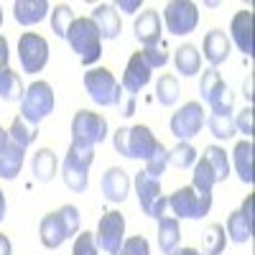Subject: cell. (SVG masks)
<instances>
[{"label": "cell", "instance_id": "9a60e30c", "mask_svg": "<svg viewBox=\"0 0 255 255\" xmlns=\"http://www.w3.org/2000/svg\"><path fill=\"white\" fill-rule=\"evenodd\" d=\"M153 77V69L145 64V59L140 56V51H135L130 59H128L125 64V74H123V82H120V87L128 90L130 95H138L148 82H151Z\"/></svg>", "mask_w": 255, "mask_h": 255}, {"label": "cell", "instance_id": "30bf717a", "mask_svg": "<svg viewBox=\"0 0 255 255\" xmlns=\"http://www.w3.org/2000/svg\"><path fill=\"white\" fill-rule=\"evenodd\" d=\"M108 138V118L92 110H77L72 118V140L84 145H97Z\"/></svg>", "mask_w": 255, "mask_h": 255}, {"label": "cell", "instance_id": "5b68a950", "mask_svg": "<svg viewBox=\"0 0 255 255\" xmlns=\"http://www.w3.org/2000/svg\"><path fill=\"white\" fill-rule=\"evenodd\" d=\"M54 105H56L54 87L44 79H36L23 92V100H20V118L31 125H38L41 120H46L54 113Z\"/></svg>", "mask_w": 255, "mask_h": 255}, {"label": "cell", "instance_id": "7a4b0ae2", "mask_svg": "<svg viewBox=\"0 0 255 255\" xmlns=\"http://www.w3.org/2000/svg\"><path fill=\"white\" fill-rule=\"evenodd\" d=\"M95 163V148L92 145H84V143H74L67 148L61 161V179L72 191L82 194L87 191L90 184V166Z\"/></svg>", "mask_w": 255, "mask_h": 255}, {"label": "cell", "instance_id": "9c48e42d", "mask_svg": "<svg viewBox=\"0 0 255 255\" xmlns=\"http://www.w3.org/2000/svg\"><path fill=\"white\" fill-rule=\"evenodd\" d=\"M18 59H20V69L26 74H38L49 64V41L41 33H33V31L20 33Z\"/></svg>", "mask_w": 255, "mask_h": 255}, {"label": "cell", "instance_id": "7bdbcfd3", "mask_svg": "<svg viewBox=\"0 0 255 255\" xmlns=\"http://www.w3.org/2000/svg\"><path fill=\"white\" fill-rule=\"evenodd\" d=\"M235 133H243L245 138L253 135V108H250V105L238 113V118H235Z\"/></svg>", "mask_w": 255, "mask_h": 255}, {"label": "cell", "instance_id": "b9f144b4", "mask_svg": "<svg viewBox=\"0 0 255 255\" xmlns=\"http://www.w3.org/2000/svg\"><path fill=\"white\" fill-rule=\"evenodd\" d=\"M115 108L120 110L123 118H133L135 115V108H138V95H130L128 90L118 87V95H115Z\"/></svg>", "mask_w": 255, "mask_h": 255}, {"label": "cell", "instance_id": "d4e9b609", "mask_svg": "<svg viewBox=\"0 0 255 255\" xmlns=\"http://www.w3.org/2000/svg\"><path fill=\"white\" fill-rule=\"evenodd\" d=\"M31 168H33V176L46 184L56 176V168H59V158L56 153L51 151V148H38V151L33 153V161H31Z\"/></svg>", "mask_w": 255, "mask_h": 255}, {"label": "cell", "instance_id": "f35d334b", "mask_svg": "<svg viewBox=\"0 0 255 255\" xmlns=\"http://www.w3.org/2000/svg\"><path fill=\"white\" fill-rule=\"evenodd\" d=\"M115 255H151V243L145 240V235H133L123 240Z\"/></svg>", "mask_w": 255, "mask_h": 255}, {"label": "cell", "instance_id": "836d02e7", "mask_svg": "<svg viewBox=\"0 0 255 255\" xmlns=\"http://www.w3.org/2000/svg\"><path fill=\"white\" fill-rule=\"evenodd\" d=\"M197 158H199L197 148L191 145V143H186V140H179V143L171 148V151H168V163L176 166V168H189V166H194Z\"/></svg>", "mask_w": 255, "mask_h": 255}, {"label": "cell", "instance_id": "4fadbf2b", "mask_svg": "<svg viewBox=\"0 0 255 255\" xmlns=\"http://www.w3.org/2000/svg\"><path fill=\"white\" fill-rule=\"evenodd\" d=\"M123 240H125V217H123V212H118V209L105 212V215L100 217V222H97V232H95L97 248L105 250L108 255H115L118 248L123 245Z\"/></svg>", "mask_w": 255, "mask_h": 255}, {"label": "cell", "instance_id": "5bb4252c", "mask_svg": "<svg viewBox=\"0 0 255 255\" xmlns=\"http://www.w3.org/2000/svg\"><path fill=\"white\" fill-rule=\"evenodd\" d=\"M130 176H128L120 166H110L108 171L102 174V181H100V189H102V197L113 202V204H120L128 199V194H130Z\"/></svg>", "mask_w": 255, "mask_h": 255}, {"label": "cell", "instance_id": "f1b7e54d", "mask_svg": "<svg viewBox=\"0 0 255 255\" xmlns=\"http://www.w3.org/2000/svg\"><path fill=\"white\" fill-rule=\"evenodd\" d=\"M49 18H51V31H54L59 38H67V33H69L72 23L77 20V15H74L72 5H67V3L54 5V8H51V13H49Z\"/></svg>", "mask_w": 255, "mask_h": 255}, {"label": "cell", "instance_id": "d6986e66", "mask_svg": "<svg viewBox=\"0 0 255 255\" xmlns=\"http://www.w3.org/2000/svg\"><path fill=\"white\" fill-rule=\"evenodd\" d=\"M90 20L97 26L102 41H105V38H118L120 31H123V26H120V13H118V8H115L113 3H100V5H95Z\"/></svg>", "mask_w": 255, "mask_h": 255}, {"label": "cell", "instance_id": "1f68e13d", "mask_svg": "<svg viewBox=\"0 0 255 255\" xmlns=\"http://www.w3.org/2000/svg\"><path fill=\"white\" fill-rule=\"evenodd\" d=\"M179 79L174 74H161L156 82V100L163 105V108H171V105L179 102Z\"/></svg>", "mask_w": 255, "mask_h": 255}, {"label": "cell", "instance_id": "bcb514c9", "mask_svg": "<svg viewBox=\"0 0 255 255\" xmlns=\"http://www.w3.org/2000/svg\"><path fill=\"white\" fill-rule=\"evenodd\" d=\"M8 59H10V49H8V38L0 33V74L3 72H8L10 67H8Z\"/></svg>", "mask_w": 255, "mask_h": 255}, {"label": "cell", "instance_id": "d590c367", "mask_svg": "<svg viewBox=\"0 0 255 255\" xmlns=\"http://www.w3.org/2000/svg\"><path fill=\"white\" fill-rule=\"evenodd\" d=\"M191 168H194V179H191V186H194L197 191H207V194H212V189H215L217 179H215V174H212L209 163L199 156L197 163L191 166Z\"/></svg>", "mask_w": 255, "mask_h": 255}, {"label": "cell", "instance_id": "4dcf8cb0", "mask_svg": "<svg viewBox=\"0 0 255 255\" xmlns=\"http://www.w3.org/2000/svg\"><path fill=\"white\" fill-rule=\"evenodd\" d=\"M23 92H26V87H23V82H20V77H18V72H13V69H8V72H3L0 74V100H5V102H20L23 100Z\"/></svg>", "mask_w": 255, "mask_h": 255}, {"label": "cell", "instance_id": "44dd1931", "mask_svg": "<svg viewBox=\"0 0 255 255\" xmlns=\"http://www.w3.org/2000/svg\"><path fill=\"white\" fill-rule=\"evenodd\" d=\"M23 161H26V148L8 138L5 148L0 151V179L13 181L20 174V168H23Z\"/></svg>", "mask_w": 255, "mask_h": 255}, {"label": "cell", "instance_id": "ba28073f", "mask_svg": "<svg viewBox=\"0 0 255 255\" xmlns=\"http://www.w3.org/2000/svg\"><path fill=\"white\" fill-rule=\"evenodd\" d=\"M163 26L171 36H189L199 26V8L191 0H171L163 8Z\"/></svg>", "mask_w": 255, "mask_h": 255}, {"label": "cell", "instance_id": "ee69618b", "mask_svg": "<svg viewBox=\"0 0 255 255\" xmlns=\"http://www.w3.org/2000/svg\"><path fill=\"white\" fill-rule=\"evenodd\" d=\"M240 215H243L245 222L253 227V220H255V197H253V194L245 197V202H243V207H240Z\"/></svg>", "mask_w": 255, "mask_h": 255}, {"label": "cell", "instance_id": "3957f363", "mask_svg": "<svg viewBox=\"0 0 255 255\" xmlns=\"http://www.w3.org/2000/svg\"><path fill=\"white\" fill-rule=\"evenodd\" d=\"M161 140L153 135V130L148 125L138 123L133 128H118L115 135H113V145L115 151L123 156V158H133V161H145L148 153L153 151Z\"/></svg>", "mask_w": 255, "mask_h": 255}, {"label": "cell", "instance_id": "c3c4849f", "mask_svg": "<svg viewBox=\"0 0 255 255\" xmlns=\"http://www.w3.org/2000/svg\"><path fill=\"white\" fill-rule=\"evenodd\" d=\"M253 84H255V79H253V74L245 79V84H243V95H245V100H248V105L253 102Z\"/></svg>", "mask_w": 255, "mask_h": 255}, {"label": "cell", "instance_id": "d6a6232c", "mask_svg": "<svg viewBox=\"0 0 255 255\" xmlns=\"http://www.w3.org/2000/svg\"><path fill=\"white\" fill-rule=\"evenodd\" d=\"M209 133L215 135L217 140H227L235 135V115H217V113H209V118L204 120Z\"/></svg>", "mask_w": 255, "mask_h": 255}, {"label": "cell", "instance_id": "f546056e", "mask_svg": "<svg viewBox=\"0 0 255 255\" xmlns=\"http://www.w3.org/2000/svg\"><path fill=\"white\" fill-rule=\"evenodd\" d=\"M8 138H10L13 143H18V145L28 148V145L38 138V125H31V123H26L20 115H15L13 123H10V128H8Z\"/></svg>", "mask_w": 255, "mask_h": 255}, {"label": "cell", "instance_id": "7dc6e473", "mask_svg": "<svg viewBox=\"0 0 255 255\" xmlns=\"http://www.w3.org/2000/svg\"><path fill=\"white\" fill-rule=\"evenodd\" d=\"M0 255H13V245H10L8 235H3V232H0Z\"/></svg>", "mask_w": 255, "mask_h": 255}, {"label": "cell", "instance_id": "e0dca14e", "mask_svg": "<svg viewBox=\"0 0 255 255\" xmlns=\"http://www.w3.org/2000/svg\"><path fill=\"white\" fill-rule=\"evenodd\" d=\"M133 33H135V38L140 41L143 46H156V44H161V41H163V38H161V36H163V26H161L158 10L145 8V10L135 18Z\"/></svg>", "mask_w": 255, "mask_h": 255}, {"label": "cell", "instance_id": "f907efd6", "mask_svg": "<svg viewBox=\"0 0 255 255\" xmlns=\"http://www.w3.org/2000/svg\"><path fill=\"white\" fill-rule=\"evenodd\" d=\"M171 255H202V253H199L197 248H176Z\"/></svg>", "mask_w": 255, "mask_h": 255}, {"label": "cell", "instance_id": "277c9868", "mask_svg": "<svg viewBox=\"0 0 255 255\" xmlns=\"http://www.w3.org/2000/svg\"><path fill=\"white\" fill-rule=\"evenodd\" d=\"M67 44L82 59L84 67H92V64H97L100 56H102V36L90 18H77L74 20L69 33H67Z\"/></svg>", "mask_w": 255, "mask_h": 255}, {"label": "cell", "instance_id": "4316f807", "mask_svg": "<svg viewBox=\"0 0 255 255\" xmlns=\"http://www.w3.org/2000/svg\"><path fill=\"white\" fill-rule=\"evenodd\" d=\"M202 158L209 163V168H212V174H215L217 184L230 176V158H227L225 148H220V145H207L204 153H202Z\"/></svg>", "mask_w": 255, "mask_h": 255}, {"label": "cell", "instance_id": "6da1fadb", "mask_svg": "<svg viewBox=\"0 0 255 255\" xmlns=\"http://www.w3.org/2000/svg\"><path fill=\"white\" fill-rule=\"evenodd\" d=\"M77 232H79V209L74 204H64L61 209L49 212L38 225L41 245L49 248V250H56L69 238H74Z\"/></svg>", "mask_w": 255, "mask_h": 255}, {"label": "cell", "instance_id": "ffe728a7", "mask_svg": "<svg viewBox=\"0 0 255 255\" xmlns=\"http://www.w3.org/2000/svg\"><path fill=\"white\" fill-rule=\"evenodd\" d=\"M51 13V5L46 0H15L13 3V18L20 26H36Z\"/></svg>", "mask_w": 255, "mask_h": 255}, {"label": "cell", "instance_id": "83f0119b", "mask_svg": "<svg viewBox=\"0 0 255 255\" xmlns=\"http://www.w3.org/2000/svg\"><path fill=\"white\" fill-rule=\"evenodd\" d=\"M225 232H227V240L238 243V245H245L253 240V227L245 222V217L238 212H232V215L227 217V225H225Z\"/></svg>", "mask_w": 255, "mask_h": 255}, {"label": "cell", "instance_id": "681fc988", "mask_svg": "<svg viewBox=\"0 0 255 255\" xmlns=\"http://www.w3.org/2000/svg\"><path fill=\"white\" fill-rule=\"evenodd\" d=\"M5 212H8V202H5V191L0 189V222L5 220Z\"/></svg>", "mask_w": 255, "mask_h": 255}, {"label": "cell", "instance_id": "f5cc1de1", "mask_svg": "<svg viewBox=\"0 0 255 255\" xmlns=\"http://www.w3.org/2000/svg\"><path fill=\"white\" fill-rule=\"evenodd\" d=\"M0 26H3V8H0Z\"/></svg>", "mask_w": 255, "mask_h": 255}, {"label": "cell", "instance_id": "74e56055", "mask_svg": "<svg viewBox=\"0 0 255 255\" xmlns=\"http://www.w3.org/2000/svg\"><path fill=\"white\" fill-rule=\"evenodd\" d=\"M140 56L145 59V64L151 69H163L166 64H168V59H171L166 41H161V44H156V46H143L140 49Z\"/></svg>", "mask_w": 255, "mask_h": 255}, {"label": "cell", "instance_id": "ab89813d", "mask_svg": "<svg viewBox=\"0 0 255 255\" xmlns=\"http://www.w3.org/2000/svg\"><path fill=\"white\" fill-rule=\"evenodd\" d=\"M100 248L95 243V232H77L74 235V248H72V255H97Z\"/></svg>", "mask_w": 255, "mask_h": 255}, {"label": "cell", "instance_id": "816d5d0a", "mask_svg": "<svg viewBox=\"0 0 255 255\" xmlns=\"http://www.w3.org/2000/svg\"><path fill=\"white\" fill-rule=\"evenodd\" d=\"M5 143H8V130H5L3 125H0V151L5 148Z\"/></svg>", "mask_w": 255, "mask_h": 255}, {"label": "cell", "instance_id": "52a82bcc", "mask_svg": "<svg viewBox=\"0 0 255 255\" xmlns=\"http://www.w3.org/2000/svg\"><path fill=\"white\" fill-rule=\"evenodd\" d=\"M133 189H135V194H138V204H140L145 217L158 220V217L166 215L168 204H166V194L161 191V179L151 176L148 171H143V168H140V171L135 174V179H133Z\"/></svg>", "mask_w": 255, "mask_h": 255}, {"label": "cell", "instance_id": "7402d4cb", "mask_svg": "<svg viewBox=\"0 0 255 255\" xmlns=\"http://www.w3.org/2000/svg\"><path fill=\"white\" fill-rule=\"evenodd\" d=\"M158 222V248L163 255H171L179 243H181V227H179V220L174 215H163L156 220Z\"/></svg>", "mask_w": 255, "mask_h": 255}, {"label": "cell", "instance_id": "603a6c76", "mask_svg": "<svg viewBox=\"0 0 255 255\" xmlns=\"http://www.w3.org/2000/svg\"><path fill=\"white\" fill-rule=\"evenodd\" d=\"M174 67H176V72L184 74V77L199 74V69H202V51H199L194 44H181V46L174 51Z\"/></svg>", "mask_w": 255, "mask_h": 255}, {"label": "cell", "instance_id": "f6af8a7d", "mask_svg": "<svg viewBox=\"0 0 255 255\" xmlns=\"http://www.w3.org/2000/svg\"><path fill=\"white\" fill-rule=\"evenodd\" d=\"M115 8H118V13L123 10L125 15H133L135 10H140V8H143V0H118Z\"/></svg>", "mask_w": 255, "mask_h": 255}, {"label": "cell", "instance_id": "484cf974", "mask_svg": "<svg viewBox=\"0 0 255 255\" xmlns=\"http://www.w3.org/2000/svg\"><path fill=\"white\" fill-rule=\"evenodd\" d=\"M227 232H225V227L222 225H217V222H212L207 230H204V235H202V255H222L225 253V248H227Z\"/></svg>", "mask_w": 255, "mask_h": 255}, {"label": "cell", "instance_id": "cb8c5ba5", "mask_svg": "<svg viewBox=\"0 0 255 255\" xmlns=\"http://www.w3.org/2000/svg\"><path fill=\"white\" fill-rule=\"evenodd\" d=\"M232 163H235V171H238L240 181L253 184V140L250 138L238 140L235 151H232Z\"/></svg>", "mask_w": 255, "mask_h": 255}, {"label": "cell", "instance_id": "ac0fdd59", "mask_svg": "<svg viewBox=\"0 0 255 255\" xmlns=\"http://www.w3.org/2000/svg\"><path fill=\"white\" fill-rule=\"evenodd\" d=\"M202 51H204V59L209 61V67L217 69L220 64L227 61V56L232 51V44H230V38H227V33L222 28H212V31L204 33Z\"/></svg>", "mask_w": 255, "mask_h": 255}, {"label": "cell", "instance_id": "2e32d148", "mask_svg": "<svg viewBox=\"0 0 255 255\" xmlns=\"http://www.w3.org/2000/svg\"><path fill=\"white\" fill-rule=\"evenodd\" d=\"M230 44H235L245 56H253V10H238L230 20Z\"/></svg>", "mask_w": 255, "mask_h": 255}, {"label": "cell", "instance_id": "8992f818", "mask_svg": "<svg viewBox=\"0 0 255 255\" xmlns=\"http://www.w3.org/2000/svg\"><path fill=\"white\" fill-rule=\"evenodd\" d=\"M168 209L174 212L176 220H202L212 209V194L207 191H197L194 186H181L171 197H166Z\"/></svg>", "mask_w": 255, "mask_h": 255}, {"label": "cell", "instance_id": "8d00e7d4", "mask_svg": "<svg viewBox=\"0 0 255 255\" xmlns=\"http://www.w3.org/2000/svg\"><path fill=\"white\" fill-rule=\"evenodd\" d=\"M166 166H168V148L163 143H158L151 153H148V158L143 161V171H148L151 176L161 179L163 171H166Z\"/></svg>", "mask_w": 255, "mask_h": 255}, {"label": "cell", "instance_id": "e575fe53", "mask_svg": "<svg viewBox=\"0 0 255 255\" xmlns=\"http://www.w3.org/2000/svg\"><path fill=\"white\" fill-rule=\"evenodd\" d=\"M227 87V82L222 79V74L217 72V69H207V72H202V79H199V95H202V100L204 102H209L215 95H220L222 90Z\"/></svg>", "mask_w": 255, "mask_h": 255}, {"label": "cell", "instance_id": "7c38bea8", "mask_svg": "<svg viewBox=\"0 0 255 255\" xmlns=\"http://www.w3.org/2000/svg\"><path fill=\"white\" fill-rule=\"evenodd\" d=\"M204 108L199 102H184L181 108L171 115L168 120V128H171V133L176 135V140H191L202 133L204 128Z\"/></svg>", "mask_w": 255, "mask_h": 255}, {"label": "cell", "instance_id": "60d3db41", "mask_svg": "<svg viewBox=\"0 0 255 255\" xmlns=\"http://www.w3.org/2000/svg\"><path fill=\"white\" fill-rule=\"evenodd\" d=\"M207 105H209V110L217 113V115H232V108H235V97H232L230 87H225L220 95H215Z\"/></svg>", "mask_w": 255, "mask_h": 255}, {"label": "cell", "instance_id": "8fae6325", "mask_svg": "<svg viewBox=\"0 0 255 255\" xmlns=\"http://www.w3.org/2000/svg\"><path fill=\"white\" fill-rule=\"evenodd\" d=\"M120 82L115 79V74L108 67H92L84 72V90H87L90 100L102 108L115 105V95H118Z\"/></svg>", "mask_w": 255, "mask_h": 255}]
</instances>
